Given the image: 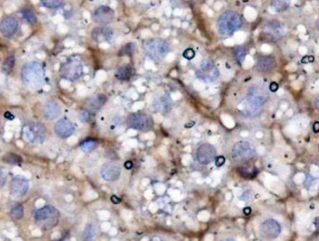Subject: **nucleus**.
<instances>
[{
    "label": "nucleus",
    "instance_id": "f257e3e1",
    "mask_svg": "<svg viewBox=\"0 0 319 241\" xmlns=\"http://www.w3.org/2000/svg\"><path fill=\"white\" fill-rule=\"evenodd\" d=\"M44 78L45 72L43 66L38 61L26 63L21 70V79L31 89H38L43 83Z\"/></svg>",
    "mask_w": 319,
    "mask_h": 241
},
{
    "label": "nucleus",
    "instance_id": "f03ea898",
    "mask_svg": "<svg viewBox=\"0 0 319 241\" xmlns=\"http://www.w3.org/2000/svg\"><path fill=\"white\" fill-rule=\"evenodd\" d=\"M34 221L37 226L42 231L54 229L59 223V210L53 206L40 207L34 213Z\"/></svg>",
    "mask_w": 319,
    "mask_h": 241
},
{
    "label": "nucleus",
    "instance_id": "7ed1b4c3",
    "mask_svg": "<svg viewBox=\"0 0 319 241\" xmlns=\"http://www.w3.org/2000/svg\"><path fill=\"white\" fill-rule=\"evenodd\" d=\"M242 17L233 11L223 12L217 19V30L221 36H230L242 27Z\"/></svg>",
    "mask_w": 319,
    "mask_h": 241
},
{
    "label": "nucleus",
    "instance_id": "20e7f679",
    "mask_svg": "<svg viewBox=\"0 0 319 241\" xmlns=\"http://www.w3.org/2000/svg\"><path fill=\"white\" fill-rule=\"evenodd\" d=\"M144 51L152 60L160 62L169 54V45L165 39L161 37H154L145 42Z\"/></svg>",
    "mask_w": 319,
    "mask_h": 241
},
{
    "label": "nucleus",
    "instance_id": "39448f33",
    "mask_svg": "<svg viewBox=\"0 0 319 241\" xmlns=\"http://www.w3.org/2000/svg\"><path fill=\"white\" fill-rule=\"evenodd\" d=\"M23 138L31 144H42L47 136L46 128L40 123H30L24 126L22 131Z\"/></svg>",
    "mask_w": 319,
    "mask_h": 241
},
{
    "label": "nucleus",
    "instance_id": "423d86ee",
    "mask_svg": "<svg viewBox=\"0 0 319 241\" xmlns=\"http://www.w3.org/2000/svg\"><path fill=\"white\" fill-rule=\"evenodd\" d=\"M256 155L257 152L255 147L248 141H238L231 149V156L235 162L247 163L248 161L254 159Z\"/></svg>",
    "mask_w": 319,
    "mask_h": 241
},
{
    "label": "nucleus",
    "instance_id": "0eeeda50",
    "mask_svg": "<svg viewBox=\"0 0 319 241\" xmlns=\"http://www.w3.org/2000/svg\"><path fill=\"white\" fill-rule=\"evenodd\" d=\"M60 74L66 80L74 81L79 80L83 73V66L78 60L71 59L64 63L60 68Z\"/></svg>",
    "mask_w": 319,
    "mask_h": 241
},
{
    "label": "nucleus",
    "instance_id": "6e6552de",
    "mask_svg": "<svg viewBox=\"0 0 319 241\" xmlns=\"http://www.w3.org/2000/svg\"><path fill=\"white\" fill-rule=\"evenodd\" d=\"M282 232V226L278 221L274 219H268L264 221L260 226V237L266 241H272L277 239Z\"/></svg>",
    "mask_w": 319,
    "mask_h": 241
},
{
    "label": "nucleus",
    "instance_id": "1a4fd4ad",
    "mask_svg": "<svg viewBox=\"0 0 319 241\" xmlns=\"http://www.w3.org/2000/svg\"><path fill=\"white\" fill-rule=\"evenodd\" d=\"M220 73L219 70L213 65L212 62L208 60H203L197 69V76L200 80L204 82H213L217 80Z\"/></svg>",
    "mask_w": 319,
    "mask_h": 241
},
{
    "label": "nucleus",
    "instance_id": "9d476101",
    "mask_svg": "<svg viewBox=\"0 0 319 241\" xmlns=\"http://www.w3.org/2000/svg\"><path fill=\"white\" fill-rule=\"evenodd\" d=\"M128 127L135 130H145L153 126V119L144 112H135L130 115L127 121Z\"/></svg>",
    "mask_w": 319,
    "mask_h": 241
},
{
    "label": "nucleus",
    "instance_id": "9b49d317",
    "mask_svg": "<svg viewBox=\"0 0 319 241\" xmlns=\"http://www.w3.org/2000/svg\"><path fill=\"white\" fill-rule=\"evenodd\" d=\"M268 98L269 93L267 92V89L264 88L261 84H256L248 90L247 101L256 108L263 106L268 101Z\"/></svg>",
    "mask_w": 319,
    "mask_h": 241
},
{
    "label": "nucleus",
    "instance_id": "f8f14e48",
    "mask_svg": "<svg viewBox=\"0 0 319 241\" xmlns=\"http://www.w3.org/2000/svg\"><path fill=\"white\" fill-rule=\"evenodd\" d=\"M216 157V149L210 143H203L197 149V160L203 166L213 163Z\"/></svg>",
    "mask_w": 319,
    "mask_h": 241
},
{
    "label": "nucleus",
    "instance_id": "ddd939ff",
    "mask_svg": "<svg viewBox=\"0 0 319 241\" xmlns=\"http://www.w3.org/2000/svg\"><path fill=\"white\" fill-rule=\"evenodd\" d=\"M113 19L114 12L107 6L98 7L93 13V20L95 23H99L101 25H106L112 23Z\"/></svg>",
    "mask_w": 319,
    "mask_h": 241
},
{
    "label": "nucleus",
    "instance_id": "4468645a",
    "mask_svg": "<svg viewBox=\"0 0 319 241\" xmlns=\"http://www.w3.org/2000/svg\"><path fill=\"white\" fill-rule=\"evenodd\" d=\"M121 167L114 163H106L100 169V175L107 182H115L121 177Z\"/></svg>",
    "mask_w": 319,
    "mask_h": 241
},
{
    "label": "nucleus",
    "instance_id": "2eb2a0df",
    "mask_svg": "<svg viewBox=\"0 0 319 241\" xmlns=\"http://www.w3.org/2000/svg\"><path fill=\"white\" fill-rule=\"evenodd\" d=\"M28 189H29V184L27 180H25L24 178L15 177L12 179L10 191H11V195L13 197L20 198L24 196L27 193Z\"/></svg>",
    "mask_w": 319,
    "mask_h": 241
},
{
    "label": "nucleus",
    "instance_id": "dca6fc26",
    "mask_svg": "<svg viewBox=\"0 0 319 241\" xmlns=\"http://www.w3.org/2000/svg\"><path fill=\"white\" fill-rule=\"evenodd\" d=\"M54 130H55V133L59 138H70L71 135L73 134V132L75 130V127H74V125L71 123L70 120L63 118V119H60L56 123Z\"/></svg>",
    "mask_w": 319,
    "mask_h": 241
},
{
    "label": "nucleus",
    "instance_id": "f3484780",
    "mask_svg": "<svg viewBox=\"0 0 319 241\" xmlns=\"http://www.w3.org/2000/svg\"><path fill=\"white\" fill-rule=\"evenodd\" d=\"M276 65H277L276 60L273 56H260L257 59L255 68L259 73L267 74V73L272 72V70L276 68Z\"/></svg>",
    "mask_w": 319,
    "mask_h": 241
},
{
    "label": "nucleus",
    "instance_id": "a211bd4d",
    "mask_svg": "<svg viewBox=\"0 0 319 241\" xmlns=\"http://www.w3.org/2000/svg\"><path fill=\"white\" fill-rule=\"evenodd\" d=\"M91 37L95 42H108L113 38V31L107 25H99L92 30Z\"/></svg>",
    "mask_w": 319,
    "mask_h": 241
},
{
    "label": "nucleus",
    "instance_id": "6ab92c4d",
    "mask_svg": "<svg viewBox=\"0 0 319 241\" xmlns=\"http://www.w3.org/2000/svg\"><path fill=\"white\" fill-rule=\"evenodd\" d=\"M17 29H18V22L14 17L7 16L2 19L0 23V32L3 37H12L16 33Z\"/></svg>",
    "mask_w": 319,
    "mask_h": 241
},
{
    "label": "nucleus",
    "instance_id": "aec40b11",
    "mask_svg": "<svg viewBox=\"0 0 319 241\" xmlns=\"http://www.w3.org/2000/svg\"><path fill=\"white\" fill-rule=\"evenodd\" d=\"M106 102L107 96L105 94L102 93L96 94L87 100L84 109L88 111L90 113H95L96 111H98Z\"/></svg>",
    "mask_w": 319,
    "mask_h": 241
},
{
    "label": "nucleus",
    "instance_id": "412c9836",
    "mask_svg": "<svg viewBox=\"0 0 319 241\" xmlns=\"http://www.w3.org/2000/svg\"><path fill=\"white\" fill-rule=\"evenodd\" d=\"M264 33L269 36L271 38H279L284 34V29L282 24L277 21H269L265 23L263 27Z\"/></svg>",
    "mask_w": 319,
    "mask_h": 241
},
{
    "label": "nucleus",
    "instance_id": "4be33fe9",
    "mask_svg": "<svg viewBox=\"0 0 319 241\" xmlns=\"http://www.w3.org/2000/svg\"><path fill=\"white\" fill-rule=\"evenodd\" d=\"M60 113H61V107L56 101H50L45 104L43 107V116L50 121L56 119Z\"/></svg>",
    "mask_w": 319,
    "mask_h": 241
},
{
    "label": "nucleus",
    "instance_id": "5701e85b",
    "mask_svg": "<svg viewBox=\"0 0 319 241\" xmlns=\"http://www.w3.org/2000/svg\"><path fill=\"white\" fill-rule=\"evenodd\" d=\"M154 109L158 111L161 112H166L169 110L170 108V100L167 95H159L158 97H156L154 101Z\"/></svg>",
    "mask_w": 319,
    "mask_h": 241
},
{
    "label": "nucleus",
    "instance_id": "b1692460",
    "mask_svg": "<svg viewBox=\"0 0 319 241\" xmlns=\"http://www.w3.org/2000/svg\"><path fill=\"white\" fill-rule=\"evenodd\" d=\"M133 68L130 65H122L116 69L115 77L120 80H128L133 75Z\"/></svg>",
    "mask_w": 319,
    "mask_h": 241
},
{
    "label": "nucleus",
    "instance_id": "393cba45",
    "mask_svg": "<svg viewBox=\"0 0 319 241\" xmlns=\"http://www.w3.org/2000/svg\"><path fill=\"white\" fill-rule=\"evenodd\" d=\"M232 56L237 63L239 65H242L247 56V51L244 47L237 46L232 51Z\"/></svg>",
    "mask_w": 319,
    "mask_h": 241
},
{
    "label": "nucleus",
    "instance_id": "a878e982",
    "mask_svg": "<svg viewBox=\"0 0 319 241\" xmlns=\"http://www.w3.org/2000/svg\"><path fill=\"white\" fill-rule=\"evenodd\" d=\"M21 14L23 16L24 20L30 24H34V23H37V17H36V14L34 13V12L32 11L31 8H28V7H24L23 9H21Z\"/></svg>",
    "mask_w": 319,
    "mask_h": 241
},
{
    "label": "nucleus",
    "instance_id": "bb28decb",
    "mask_svg": "<svg viewBox=\"0 0 319 241\" xmlns=\"http://www.w3.org/2000/svg\"><path fill=\"white\" fill-rule=\"evenodd\" d=\"M97 146V141L94 138H88L84 139L81 143V149L83 152H91Z\"/></svg>",
    "mask_w": 319,
    "mask_h": 241
},
{
    "label": "nucleus",
    "instance_id": "cd10ccee",
    "mask_svg": "<svg viewBox=\"0 0 319 241\" xmlns=\"http://www.w3.org/2000/svg\"><path fill=\"white\" fill-rule=\"evenodd\" d=\"M239 172L240 174L243 176V177H246V178H252V177H255L259 170L256 168V167H245V166H241L239 167L238 168Z\"/></svg>",
    "mask_w": 319,
    "mask_h": 241
},
{
    "label": "nucleus",
    "instance_id": "c85d7f7f",
    "mask_svg": "<svg viewBox=\"0 0 319 241\" xmlns=\"http://www.w3.org/2000/svg\"><path fill=\"white\" fill-rule=\"evenodd\" d=\"M14 64H15V56H8L2 64V72L5 74H9L13 69Z\"/></svg>",
    "mask_w": 319,
    "mask_h": 241
},
{
    "label": "nucleus",
    "instance_id": "c756f323",
    "mask_svg": "<svg viewBox=\"0 0 319 241\" xmlns=\"http://www.w3.org/2000/svg\"><path fill=\"white\" fill-rule=\"evenodd\" d=\"M24 208L23 205H17L15 207H12L10 211V216L11 218L17 221V220H21L24 217Z\"/></svg>",
    "mask_w": 319,
    "mask_h": 241
},
{
    "label": "nucleus",
    "instance_id": "7c9ffc66",
    "mask_svg": "<svg viewBox=\"0 0 319 241\" xmlns=\"http://www.w3.org/2000/svg\"><path fill=\"white\" fill-rule=\"evenodd\" d=\"M272 7L275 10V12H284L288 9L289 2L284 1V0H275V1H272Z\"/></svg>",
    "mask_w": 319,
    "mask_h": 241
},
{
    "label": "nucleus",
    "instance_id": "2f4dec72",
    "mask_svg": "<svg viewBox=\"0 0 319 241\" xmlns=\"http://www.w3.org/2000/svg\"><path fill=\"white\" fill-rule=\"evenodd\" d=\"M95 236V230L91 224H88L84 230L82 235V241H92Z\"/></svg>",
    "mask_w": 319,
    "mask_h": 241
},
{
    "label": "nucleus",
    "instance_id": "473e14b6",
    "mask_svg": "<svg viewBox=\"0 0 319 241\" xmlns=\"http://www.w3.org/2000/svg\"><path fill=\"white\" fill-rule=\"evenodd\" d=\"M135 49H136L135 43H132V42L128 43L119 51V56H130L135 52Z\"/></svg>",
    "mask_w": 319,
    "mask_h": 241
},
{
    "label": "nucleus",
    "instance_id": "72a5a7b5",
    "mask_svg": "<svg viewBox=\"0 0 319 241\" xmlns=\"http://www.w3.org/2000/svg\"><path fill=\"white\" fill-rule=\"evenodd\" d=\"M3 160L8 164H12V165H16V164H19L21 163L23 159L20 155L18 154H15V153H7L4 157H3Z\"/></svg>",
    "mask_w": 319,
    "mask_h": 241
},
{
    "label": "nucleus",
    "instance_id": "f704fd0d",
    "mask_svg": "<svg viewBox=\"0 0 319 241\" xmlns=\"http://www.w3.org/2000/svg\"><path fill=\"white\" fill-rule=\"evenodd\" d=\"M40 4L46 8L54 9V8H59L63 5V1L59 0H42L40 1Z\"/></svg>",
    "mask_w": 319,
    "mask_h": 241
},
{
    "label": "nucleus",
    "instance_id": "c9c22d12",
    "mask_svg": "<svg viewBox=\"0 0 319 241\" xmlns=\"http://www.w3.org/2000/svg\"><path fill=\"white\" fill-rule=\"evenodd\" d=\"M90 117H91V113L88 111H86L85 109H83V110L80 111V112H79V118H80L81 122L87 123L90 120Z\"/></svg>",
    "mask_w": 319,
    "mask_h": 241
},
{
    "label": "nucleus",
    "instance_id": "e433bc0d",
    "mask_svg": "<svg viewBox=\"0 0 319 241\" xmlns=\"http://www.w3.org/2000/svg\"><path fill=\"white\" fill-rule=\"evenodd\" d=\"M183 56H184V57L186 58V59H188V60H192L193 58L195 57L196 53H195V51H194L192 48H188V49H187V50L184 52Z\"/></svg>",
    "mask_w": 319,
    "mask_h": 241
},
{
    "label": "nucleus",
    "instance_id": "4c0bfd02",
    "mask_svg": "<svg viewBox=\"0 0 319 241\" xmlns=\"http://www.w3.org/2000/svg\"><path fill=\"white\" fill-rule=\"evenodd\" d=\"M225 162V159L224 156H217V157L215 158V161H214L215 166L218 167H222V166L224 165Z\"/></svg>",
    "mask_w": 319,
    "mask_h": 241
},
{
    "label": "nucleus",
    "instance_id": "58836bf2",
    "mask_svg": "<svg viewBox=\"0 0 319 241\" xmlns=\"http://www.w3.org/2000/svg\"><path fill=\"white\" fill-rule=\"evenodd\" d=\"M6 183V173L4 171L3 168L0 169V185L3 187Z\"/></svg>",
    "mask_w": 319,
    "mask_h": 241
},
{
    "label": "nucleus",
    "instance_id": "ea45409f",
    "mask_svg": "<svg viewBox=\"0 0 319 241\" xmlns=\"http://www.w3.org/2000/svg\"><path fill=\"white\" fill-rule=\"evenodd\" d=\"M278 89H279V85H278V83H276V82H272V83L270 84V91H271V92H276Z\"/></svg>",
    "mask_w": 319,
    "mask_h": 241
},
{
    "label": "nucleus",
    "instance_id": "a19ab883",
    "mask_svg": "<svg viewBox=\"0 0 319 241\" xmlns=\"http://www.w3.org/2000/svg\"><path fill=\"white\" fill-rule=\"evenodd\" d=\"M111 200H112V202L114 203V204H119V203L121 202V200L119 199L116 195H113V196L111 197Z\"/></svg>",
    "mask_w": 319,
    "mask_h": 241
},
{
    "label": "nucleus",
    "instance_id": "79ce46f5",
    "mask_svg": "<svg viewBox=\"0 0 319 241\" xmlns=\"http://www.w3.org/2000/svg\"><path fill=\"white\" fill-rule=\"evenodd\" d=\"M313 131L315 133H319V122H316L314 125H313Z\"/></svg>",
    "mask_w": 319,
    "mask_h": 241
},
{
    "label": "nucleus",
    "instance_id": "37998d69",
    "mask_svg": "<svg viewBox=\"0 0 319 241\" xmlns=\"http://www.w3.org/2000/svg\"><path fill=\"white\" fill-rule=\"evenodd\" d=\"M5 118L6 119H8V120H13L14 119V115H12V113H11L10 111H7V112H5Z\"/></svg>",
    "mask_w": 319,
    "mask_h": 241
},
{
    "label": "nucleus",
    "instance_id": "c03bdc74",
    "mask_svg": "<svg viewBox=\"0 0 319 241\" xmlns=\"http://www.w3.org/2000/svg\"><path fill=\"white\" fill-rule=\"evenodd\" d=\"M314 105H315L316 109H317L318 111H319V94L316 96V98H315V100H314Z\"/></svg>",
    "mask_w": 319,
    "mask_h": 241
},
{
    "label": "nucleus",
    "instance_id": "a18cd8bd",
    "mask_svg": "<svg viewBox=\"0 0 319 241\" xmlns=\"http://www.w3.org/2000/svg\"><path fill=\"white\" fill-rule=\"evenodd\" d=\"M125 167H126L127 169H131V168L133 167V163H132L131 161L126 162V163H125Z\"/></svg>",
    "mask_w": 319,
    "mask_h": 241
},
{
    "label": "nucleus",
    "instance_id": "49530a36",
    "mask_svg": "<svg viewBox=\"0 0 319 241\" xmlns=\"http://www.w3.org/2000/svg\"><path fill=\"white\" fill-rule=\"evenodd\" d=\"M315 225H316V228L319 232V217H317L315 219Z\"/></svg>",
    "mask_w": 319,
    "mask_h": 241
},
{
    "label": "nucleus",
    "instance_id": "de8ad7c7",
    "mask_svg": "<svg viewBox=\"0 0 319 241\" xmlns=\"http://www.w3.org/2000/svg\"><path fill=\"white\" fill-rule=\"evenodd\" d=\"M150 241H165L163 239H161L160 237H154V238H152L151 240H150Z\"/></svg>",
    "mask_w": 319,
    "mask_h": 241
},
{
    "label": "nucleus",
    "instance_id": "09e8293b",
    "mask_svg": "<svg viewBox=\"0 0 319 241\" xmlns=\"http://www.w3.org/2000/svg\"><path fill=\"white\" fill-rule=\"evenodd\" d=\"M221 241H236L234 239H230V238H226V239H224Z\"/></svg>",
    "mask_w": 319,
    "mask_h": 241
},
{
    "label": "nucleus",
    "instance_id": "8fccbe9b",
    "mask_svg": "<svg viewBox=\"0 0 319 241\" xmlns=\"http://www.w3.org/2000/svg\"><path fill=\"white\" fill-rule=\"evenodd\" d=\"M316 27H317V29L319 31V17L318 18L317 22H316Z\"/></svg>",
    "mask_w": 319,
    "mask_h": 241
}]
</instances>
